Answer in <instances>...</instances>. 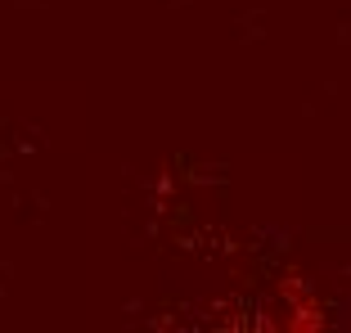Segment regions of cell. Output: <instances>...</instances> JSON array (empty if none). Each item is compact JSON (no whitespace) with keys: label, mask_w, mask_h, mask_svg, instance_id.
<instances>
[{"label":"cell","mask_w":351,"mask_h":333,"mask_svg":"<svg viewBox=\"0 0 351 333\" xmlns=\"http://www.w3.org/2000/svg\"><path fill=\"white\" fill-rule=\"evenodd\" d=\"M279 293H284V306H289V324L293 329H320V302L311 297L306 280H298V275H284V284H279Z\"/></svg>","instance_id":"1"}]
</instances>
